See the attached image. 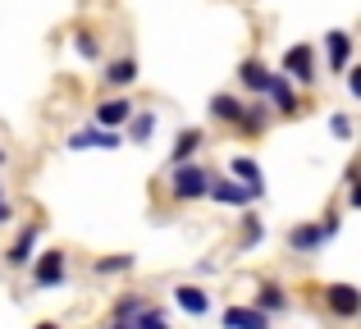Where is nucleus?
<instances>
[{
  "label": "nucleus",
  "mask_w": 361,
  "mask_h": 329,
  "mask_svg": "<svg viewBox=\"0 0 361 329\" xmlns=\"http://www.w3.org/2000/svg\"><path fill=\"white\" fill-rule=\"evenodd\" d=\"M101 78H106L110 87H128V82L137 78V60H133V55H123V60H110Z\"/></svg>",
  "instance_id": "2eb2a0df"
},
{
  "label": "nucleus",
  "mask_w": 361,
  "mask_h": 329,
  "mask_svg": "<svg viewBox=\"0 0 361 329\" xmlns=\"http://www.w3.org/2000/svg\"><path fill=\"white\" fill-rule=\"evenodd\" d=\"M197 147H202V128H188V133H183V137L174 142V151H169V161H174V165L192 161V151H197Z\"/></svg>",
  "instance_id": "a211bd4d"
},
{
  "label": "nucleus",
  "mask_w": 361,
  "mask_h": 329,
  "mask_svg": "<svg viewBox=\"0 0 361 329\" xmlns=\"http://www.w3.org/2000/svg\"><path fill=\"white\" fill-rule=\"evenodd\" d=\"M238 82L252 87V92H265V87H270V69H265L261 60H243L238 64Z\"/></svg>",
  "instance_id": "dca6fc26"
},
{
  "label": "nucleus",
  "mask_w": 361,
  "mask_h": 329,
  "mask_svg": "<svg viewBox=\"0 0 361 329\" xmlns=\"http://www.w3.org/2000/svg\"><path fill=\"white\" fill-rule=\"evenodd\" d=\"M265 97L274 101V110H279V115H298V92H293V82L283 78V73H270V87H265Z\"/></svg>",
  "instance_id": "6e6552de"
},
{
  "label": "nucleus",
  "mask_w": 361,
  "mask_h": 329,
  "mask_svg": "<svg viewBox=\"0 0 361 329\" xmlns=\"http://www.w3.org/2000/svg\"><path fill=\"white\" fill-rule=\"evenodd\" d=\"M206 197H215L220 206H247L252 201V192H247L238 178H211V183H206Z\"/></svg>",
  "instance_id": "0eeeda50"
},
{
  "label": "nucleus",
  "mask_w": 361,
  "mask_h": 329,
  "mask_svg": "<svg viewBox=\"0 0 361 329\" xmlns=\"http://www.w3.org/2000/svg\"><path fill=\"white\" fill-rule=\"evenodd\" d=\"M334 233H338V215H329V220H320V224H302V229H293L288 233V247L302 252V256H311V252H320Z\"/></svg>",
  "instance_id": "f257e3e1"
},
{
  "label": "nucleus",
  "mask_w": 361,
  "mask_h": 329,
  "mask_svg": "<svg viewBox=\"0 0 361 329\" xmlns=\"http://www.w3.org/2000/svg\"><path fill=\"white\" fill-rule=\"evenodd\" d=\"M243 238H247V247L265 238V229H261V220H256V215H247V220H243Z\"/></svg>",
  "instance_id": "393cba45"
},
{
  "label": "nucleus",
  "mask_w": 361,
  "mask_h": 329,
  "mask_svg": "<svg viewBox=\"0 0 361 329\" xmlns=\"http://www.w3.org/2000/svg\"><path fill=\"white\" fill-rule=\"evenodd\" d=\"M0 165H5V151H0Z\"/></svg>",
  "instance_id": "c756f323"
},
{
  "label": "nucleus",
  "mask_w": 361,
  "mask_h": 329,
  "mask_svg": "<svg viewBox=\"0 0 361 329\" xmlns=\"http://www.w3.org/2000/svg\"><path fill=\"white\" fill-rule=\"evenodd\" d=\"M256 311H288V293L274 288V284H265L261 297H256Z\"/></svg>",
  "instance_id": "6ab92c4d"
},
{
  "label": "nucleus",
  "mask_w": 361,
  "mask_h": 329,
  "mask_svg": "<svg viewBox=\"0 0 361 329\" xmlns=\"http://www.w3.org/2000/svg\"><path fill=\"white\" fill-rule=\"evenodd\" d=\"M211 115L220 119V124H238L243 101H238V97H229V92H215V97H211Z\"/></svg>",
  "instance_id": "f3484780"
},
{
  "label": "nucleus",
  "mask_w": 361,
  "mask_h": 329,
  "mask_svg": "<svg viewBox=\"0 0 361 329\" xmlns=\"http://www.w3.org/2000/svg\"><path fill=\"white\" fill-rule=\"evenodd\" d=\"M123 270H133V256H101L97 261V275H123Z\"/></svg>",
  "instance_id": "412c9836"
},
{
  "label": "nucleus",
  "mask_w": 361,
  "mask_h": 329,
  "mask_svg": "<svg viewBox=\"0 0 361 329\" xmlns=\"http://www.w3.org/2000/svg\"><path fill=\"white\" fill-rule=\"evenodd\" d=\"M9 215H14V211H9V201H5V197H0V224H5Z\"/></svg>",
  "instance_id": "bb28decb"
},
{
  "label": "nucleus",
  "mask_w": 361,
  "mask_h": 329,
  "mask_svg": "<svg viewBox=\"0 0 361 329\" xmlns=\"http://www.w3.org/2000/svg\"><path fill=\"white\" fill-rule=\"evenodd\" d=\"M142 306H147V302H142V297H123V302L115 306V321H133V316H137Z\"/></svg>",
  "instance_id": "b1692460"
},
{
  "label": "nucleus",
  "mask_w": 361,
  "mask_h": 329,
  "mask_svg": "<svg viewBox=\"0 0 361 329\" xmlns=\"http://www.w3.org/2000/svg\"><path fill=\"white\" fill-rule=\"evenodd\" d=\"M128 115H133V106L123 97H110V101H101L97 106V128H119V124H128Z\"/></svg>",
  "instance_id": "1a4fd4ad"
},
{
  "label": "nucleus",
  "mask_w": 361,
  "mask_h": 329,
  "mask_svg": "<svg viewBox=\"0 0 361 329\" xmlns=\"http://www.w3.org/2000/svg\"><path fill=\"white\" fill-rule=\"evenodd\" d=\"M37 329H60V325H37Z\"/></svg>",
  "instance_id": "c85d7f7f"
},
{
  "label": "nucleus",
  "mask_w": 361,
  "mask_h": 329,
  "mask_svg": "<svg viewBox=\"0 0 361 329\" xmlns=\"http://www.w3.org/2000/svg\"><path fill=\"white\" fill-rule=\"evenodd\" d=\"M238 128H243V133H261V128H265V110L261 106H243Z\"/></svg>",
  "instance_id": "aec40b11"
},
{
  "label": "nucleus",
  "mask_w": 361,
  "mask_h": 329,
  "mask_svg": "<svg viewBox=\"0 0 361 329\" xmlns=\"http://www.w3.org/2000/svg\"><path fill=\"white\" fill-rule=\"evenodd\" d=\"M283 78L316 82V51H311V46H288V51H283Z\"/></svg>",
  "instance_id": "20e7f679"
},
{
  "label": "nucleus",
  "mask_w": 361,
  "mask_h": 329,
  "mask_svg": "<svg viewBox=\"0 0 361 329\" xmlns=\"http://www.w3.org/2000/svg\"><path fill=\"white\" fill-rule=\"evenodd\" d=\"M325 46H329V69L343 73L348 60H353V37H348L343 27H334V32H325Z\"/></svg>",
  "instance_id": "9d476101"
},
{
  "label": "nucleus",
  "mask_w": 361,
  "mask_h": 329,
  "mask_svg": "<svg viewBox=\"0 0 361 329\" xmlns=\"http://www.w3.org/2000/svg\"><path fill=\"white\" fill-rule=\"evenodd\" d=\"M123 142V137L115 133V128H82V133L69 137V151H115V147Z\"/></svg>",
  "instance_id": "39448f33"
},
{
  "label": "nucleus",
  "mask_w": 361,
  "mask_h": 329,
  "mask_svg": "<svg viewBox=\"0 0 361 329\" xmlns=\"http://www.w3.org/2000/svg\"><path fill=\"white\" fill-rule=\"evenodd\" d=\"M73 46H78L82 60H97V55H101V46H97V37H92V32H78V42H73Z\"/></svg>",
  "instance_id": "5701e85b"
},
{
  "label": "nucleus",
  "mask_w": 361,
  "mask_h": 329,
  "mask_svg": "<svg viewBox=\"0 0 361 329\" xmlns=\"http://www.w3.org/2000/svg\"><path fill=\"white\" fill-rule=\"evenodd\" d=\"M151 133H156V115H137L133 119V142H147Z\"/></svg>",
  "instance_id": "4be33fe9"
},
{
  "label": "nucleus",
  "mask_w": 361,
  "mask_h": 329,
  "mask_svg": "<svg viewBox=\"0 0 361 329\" xmlns=\"http://www.w3.org/2000/svg\"><path fill=\"white\" fill-rule=\"evenodd\" d=\"M37 238H42V224H27V229L14 238V247L5 252V261H9V266H27L32 252H37Z\"/></svg>",
  "instance_id": "9b49d317"
},
{
  "label": "nucleus",
  "mask_w": 361,
  "mask_h": 329,
  "mask_svg": "<svg viewBox=\"0 0 361 329\" xmlns=\"http://www.w3.org/2000/svg\"><path fill=\"white\" fill-rule=\"evenodd\" d=\"M64 266H69V256L64 252H42L32 266V284L37 288H60L64 284Z\"/></svg>",
  "instance_id": "7ed1b4c3"
},
{
  "label": "nucleus",
  "mask_w": 361,
  "mask_h": 329,
  "mask_svg": "<svg viewBox=\"0 0 361 329\" xmlns=\"http://www.w3.org/2000/svg\"><path fill=\"white\" fill-rule=\"evenodd\" d=\"M0 197H5V192H0Z\"/></svg>",
  "instance_id": "7c9ffc66"
},
{
  "label": "nucleus",
  "mask_w": 361,
  "mask_h": 329,
  "mask_svg": "<svg viewBox=\"0 0 361 329\" xmlns=\"http://www.w3.org/2000/svg\"><path fill=\"white\" fill-rule=\"evenodd\" d=\"M206 183H211V174H206L202 165L183 161V165H174V178H169V192H174L178 201H197V197H206Z\"/></svg>",
  "instance_id": "f03ea898"
},
{
  "label": "nucleus",
  "mask_w": 361,
  "mask_h": 329,
  "mask_svg": "<svg viewBox=\"0 0 361 329\" xmlns=\"http://www.w3.org/2000/svg\"><path fill=\"white\" fill-rule=\"evenodd\" d=\"M329 128H334V137H353V119H348V115H334Z\"/></svg>",
  "instance_id": "a878e982"
},
{
  "label": "nucleus",
  "mask_w": 361,
  "mask_h": 329,
  "mask_svg": "<svg viewBox=\"0 0 361 329\" xmlns=\"http://www.w3.org/2000/svg\"><path fill=\"white\" fill-rule=\"evenodd\" d=\"M325 302H329V311L343 316V321H353V316L361 311V293H357L353 284H329L325 288Z\"/></svg>",
  "instance_id": "423d86ee"
},
{
  "label": "nucleus",
  "mask_w": 361,
  "mask_h": 329,
  "mask_svg": "<svg viewBox=\"0 0 361 329\" xmlns=\"http://www.w3.org/2000/svg\"><path fill=\"white\" fill-rule=\"evenodd\" d=\"M110 329H137L133 321H110Z\"/></svg>",
  "instance_id": "cd10ccee"
},
{
  "label": "nucleus",
  "mask_w": 361,
  "mask_h": 329,
  "mask_svg": "<svg viewBox=\"0 0 361 329\" xmlns=\"http://www.w3.org/2000/svg\"><path fill=\"white\" fill-rule=\"evenodd\" d=\"M224 329H270V321L256 306H229L224 311Z\"/></svg>",
  "instance_id": "ddd939ff"
},
{
  "label": "nucleus",
  "mask_w": 361,
  "mask_h": 329,
  "mask_svg": "<svg viewBox=\"0 0 361 329\" xmlns=\"http://www.w3.org/2000/svg\"><path fill=\"white\" fill-rule=\"evenodd\" d=\"M174 302L183 306L188 316H206V311H211V297H206L197 284H178V288H174Z\"/></svg>",
  "instance_id": "4468645a"
},
{
  "label": "nucleus",
  "mask_w": 361,
  "mask_h": 329,
  "mask_svg": "<svg viewBox=\"0 0 361 329\" xmlns=\"http://www.w3.org/2000/svg\"><path fill=\"white\" fill-rule=\"evenodd\" d=\"M233 178H238V183L247 187V192H252V197H261L265 192V183H261V165H256L252 161V156H233Z\"/></svg>",
  "instance_id": "f8f14e48"
}]
</instances>
